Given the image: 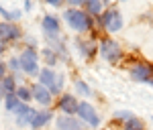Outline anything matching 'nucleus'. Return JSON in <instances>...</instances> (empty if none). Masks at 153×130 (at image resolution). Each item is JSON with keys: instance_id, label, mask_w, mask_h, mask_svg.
<instances>
[{"instance_id": "obj_1", "label": "nucleus", "mask_w": 153, "mask_h": 130, "mask_svg": "<svg viewBox=\"0 0 153 130\" xmlns=\"http://www.w3.org/2000/svg\"><path fill=\"white\" fill-rule=\"evenodd\" d=\"M63 18H65L68 26L74 29V31H78V33H84V31H90V29H92V18H90V14L80 10V8H68L65 14H63Z\"/></svg>"}, {"instance_id": "obj_2", "label": "nucleus", "mask_w": 153, "mask_h": 130, "mask_svg": "<svg viewBox=\"0 0 153 130\" xmlns=\"http://www.w3.org/2000/svg\"><path fill=\"white\" fill-rule=\"evenodd\" d=\"M39 83L43 87H47L49 92H51V95L59 94L61 92V83H63V75L61 73H55L53 69H49V67H45V69L39 71Z\"/></svg>"}, {"instance_id": "obj_3", "label": "nucleus", "mask_w": 153, "mask_h": 130, "mask_svg": "<svg viewBox=\"0 0 153 130\" xmlns=\"http://www.w3.org/2000/svg\"><path fill=\"white\" fill-rule=\"evenodd\" d=\"M19 61H21V71H25L27 75H39V55L33 47L23 49Z\"/></svg>"}, {"instance_id": "obj_4", "label": "nucleus", "mask_w": 153, "mask_h": 130, "mask_svg": "<svg viewBox=\"0 0 153 130\" xmlns=\"http://www.w3.org/2000/svg\"><path fill=\"white\" fill-rule=\"evenodd\" d=\"M100 24L104 26L108 33H117L123 29V16L117 8H108L100 14Z\"/></svg>"}, {"instance_id": "obj_5", "label": "nucleus", "mask_w": 153, "mask_h": 130, "mask_svg": "<svg viewBox=\"0 0 153 130\" xmlns=\"http://www.w3.org/2000/svg\"><path fill=\"white\" fill-rule=\"evenodd\" d=\"M100 55L106 61H110V63H117L123 57V51H120V45H118L114 39H104L100 43Z\"/></svg>"}, {"instance_id": "obj_6", "label": "nucleus", "mask_w": 153, "mask_h": 130, "mask_svg": "<svg viewBox=\"0 0 153 130\" xmlns=\"http://www.w3.org/2000/svg\"><path fill=\"white\" fill-rule=\"evenodd\" d=\"M78 116L82 118V122H86V124L92 126V128H98V126H100V116H98V112L94 110V106H92L90 102H80V106H78Z\"/></svg>"}, {"instance_id": "obj_7", "label": "nucleus", "mask_w": 153, "mask_h": 130, "mask_svg": "<svg viewBox=\"0 0 153 130\" xmlns=\"http://www.w3.org/2000/svg\"><path fill=\"white\" fill-rule=\"evenodd\" d=\"M131 77L135 82H151L153 79V65L147 61H137L131 65Z\"/></svg>"}, {"instance_id": "obj_8", "label": "nucleus", "mask_w": 153, "mask_h": 130, "mask_svg": "<svg viewBox=\"0 0 153 130\" xmlns=\"http://www.w3.org/2000/svg\"><path fill=\"white\" fill-rule=\"evenodd\" d=\"M21 29L14 23H6V21H0V41L2 43H10V41H16L21 39Z\"/></svg>"}, {"instance_id": "obj_9", "label": "nucleus", "mask_w": 153, "mask_h": 130, "mask_svg": "<svg viewBox=\"0 0 153 130\" xmlns=\"http://www.w3.org/2000/svg\"><path fill=\"white\" fill-rule=\"evenodd\" d=\"M57 106L65 116H71V114H78V106H80V104H78V100L71 94H63L61 100L57 102Z\"/></svg>"}, {"instance_id": "obj_10", "label": "nucleus", "mask_w": 153, "mask_h": 130, "mask_svg": "<svg viewBox=\"0 0 153 130\" xmlns=\"http://www.w3.org/2000/svg\"><path fill=\"white\" fill-rule=\"evenodd\" d=\"M16 116H19V118H16V124H19V126H31V122H33V118L37 116V112L29 106V104H21L19 110H16Z\"/></svg>"}, {"instance_id": "obj_11", "label": "nucleus", "mask_w": 153, "mask_h": 130, "mask_svg": "<svg viewBox=\"0 0 153 130\" xmlns=\"http://www.w3.org/2000/svg\"><path fill=\"white\" fill-rule=\"evenodd\" d=\"M55 128L57 130H84V122L71 116H59L55 120Z\"/></svg>"}, {"instance_id": "obj_12", "label": "nucleus", "mask_w": 153, "mask_h": 130, "mask_svg": "<svg viewBox=\"0 0 153 130\" xmlns=\"http://www.w3.org/2000/svg\"><path fill=\"white\" fill-rule=\"evenodd\" d=\"M31 90H33V100H37L41 106H49L51 104V98L53 95H51V92H49L47 87H43L41 83H35Z\"/></svg>"}, {"instance_id": "obj_13", "label": "nucleus", "mask_w": 153, "mask_h": 130, "mask_svg": "<svg viewBox=\"0 0 153 130\" xmlns=\"http://www.w3.org/2000/svg\"><path fill=\"white\" fill-rule=\"evenodd\" d=\"M51 118H53V114H51L49 110H43V112H37V116L33 118V122H31V128H33V130L43 128V126H47L49 122H51Z\"/></svg>"}, {"instance_id": "obj_14", "label": "nucleus", "mask_w": 153, "mask_h": 130, "mask_svg": "<svg viewBox=\"0 0 153 130\" xmlns=\"http://www.w3.org/2000/svg\"><path fill=\"white\" fill-rule=\"evenodd\" d=\"M41 26H43L45 35H57L59 21L55 18V16H45V18H43V23H41Z\"/></svg>"}, {"instance_id": "obj_15", "label": "nucleus", "mask_w": 153, "mask_h": 130, "mask_svg": "<svg viewBox=\"0 0 153 130\" xmlns=\"http://www.w3.org/2000/svg\"><path fill=\"white\" fill-rule=\"evenodd\" d=\"M16 87H19V85H16V82H14V77H12V75H6V77L2 79V83H0V92H2L4 95L14 94V92H16Z\"/></svg>"}, {"instance_id": "obj_16", "label": "nucleus", "mask_w": 153, "mask_h": 130, "mask_svg": "<svg viewBox=\"0 0 153 130\" xmlns=\"http://www.w3.org/2000/svg\"><path fill=\"white\" fill-rule=\"evenodd\" d=\"M14 95L21 100V104H27V102L33 100V90H31L29 85H19L16 92H14Z\"/></svg>"}, {"instance_id": "obj_17", "label": "nucleus", "mask_w": 153, "mask_h": 130, "mask_svg": "<svg viewBox=\"0 0 153 130\" xmlns=\"http://www.w3.org/2000/svg\"><path fill=\"white\" fill-rule=\"evenodd\" d=\"M19 106H21V100H19L14 94L4 95V108H6V112H16Z\"/></svg>"}, {"instance_id": "obj_18", "label": "nucleus", "mask_w": 153, "mask_h": 130, "mask_svg": "<svg viewBox=\"0 0 153 130\" xmlns=\"http://www.w3.org/2000/svg\"><path fill=\"white\" fill-rule=\"evenodd\" d=\"M76 45H78V49H80V53H82L84 57H92V55H94V45H88L82 39H78Z\"/></svg>"}, {"instance_id": "obj_19", "label": "nucleus", "mask_w": 153, "mask_h": 130, "mask_svg": "<svg viewBox=\"0 0 153 130\" xmlns=\"http://www.w3.org/2000/svg\"><path fill=\"white\" fill-rule=\"evenodd\" d=\"M86 8H88V14H100V12H102V8H104V2L90 0V2H86Z\"/></svg>"}, {"instance_id": "obj_20", "label": "nucleus", "mask_w": 153, "mask_h": 130, "mask_svg": "<svg viewBox=\"0 0 153 130\" xmlns=\"http://www.w3.org/2000/svg\"><path fill=\"white\" fill-rule=\"evenodd\" d=\"M125 130H145V126H143V122L137 116H133L131 120L125 122Z\"/></svg>"}, {"instance_id": "obj_21", "label": "nucleus", "mask_w": 153, "mask_h": 130, "mask_svg": "<svg viewBox=\"0 0 153 130\" xmlns=\"http://www.w3.org/2000/svg\"><path fill=\"white\" fill-rule=\"evenodd\" d=\"M43 57H45V61H47L49 65H53V63H57V59H59V55L53 51V49H43Z\"/></svg>"}, {"instance_id": "obj_22", "label": "nucleus", "mask_w": 153, "mask_h": 130, "mask_svg": "<svg viewBox=\"0 0 153 130\" xmlns=\"http://www.w3.org/2000/svg\"><path fill=\"white\" fill-rule=\"evenodd\" d=\"M76 90H78L82 95H86V98H90V95H92V87H90L86 82H76Z\"/></svg>"}, {"instance_id": "obj_23", "label": "nucleus", "mask_w": 153, "mask_h": 130, "mask_svg": "<svg viewBox=\"0 0 153 130\" xmlns=\"http://www.w3.org/2000/svg\"><path fill=\"white\" fill-rule=\"evenodd\" d=\"M114 118H117V120H125V122H127V120L133 118V114L127 112V110H123V112H114Z\"/></svg>"}, {"instance_id": "obj_24", "label": "nucleus", "mask_w": 153, "mask_h": 130, "mask_svg": "<svg viewBox=\"0 0 153 130\" xmlns=\"http://www.w3.org/2000/svg\"><path fill=\"white\" fill-rule=\"evenodd\" d=\"M8 69L14 71V73L21 71V61H19V59H10V61H8Z\"/></svg>"}, {"instance_id": "obj_25", "label": "nucleus", "mask_w": 153, "mask_h": 130, "mask_svg": "<svg viewBox=\"0 0 153 130\" xmlns=\"http://www.w3.org/2000/svg\"><path fill=\"white\" fill-rule=\"evenodd\" d=\"M4 77H6V65H4V63L0 61V82H2Z\"/></svg>"}, {"instance_id": "obj_26", "label": "nucleus", "mask_w": 153, "mask_h": 130, "mask_svg": "<svg viewBox=\"0 0 153 130\" xmlns=\"http://www.w3.org/2000/svg\"><path fill=\"white\" fill-rule=\"evenodd\" d=\"M47 4H51V6H61V2H59V0H49Z\"/></svg>"}, {"instance_id": "obj_27", "label": "nucleus", "mask_w": 153, "mask_h": 130, "mask_svg": "<svg viewBox=\"0 0 153 130\" xmlns=\"http://www.w3.org/2000/svg\"><path fill=\"white\" fill-rule=\"evenodd\" d=\"M4 51H6V43H2V41H0V55H2Z\"/></svg>"}, {"instance_id": "obj_28", "label": "nucleus", "mask_w": 153, "mask_h": 130, "mask_svg": "<svg viewBox=\"0 0 153 130\" xmlns=\"http://www.w3.org/2000/svg\"><path fill=\"white\" fill-rule=\"evenodd\" d=\"M151 85H153V79H151Z\"/></svg>"}]
</instances>
